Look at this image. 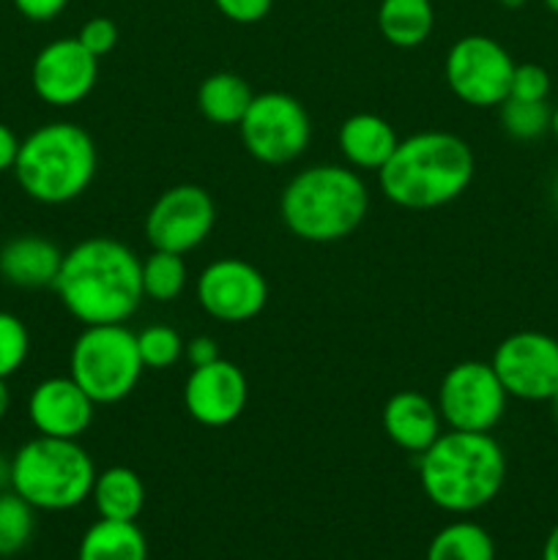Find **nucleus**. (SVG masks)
I'll return each instance as SVG.
<instances>
[{
  "label": "nucleus",
  "mask_w": 558,
  "mask_h": 560,
  "mask_svg": "<svg viewBox=\"0 0 558 560\" xmlns=\"http://www.w3.org/2000/svg\"><path fill=\"white\" fill-rule=\"evenodd\" d=\"M383 432L394 446L408 454H421L441 438L443 419L438 405L421 392H397L383 405Z\"/></svg>",
  "instance_id": "17"
},
{
  "label": "nucleus",
  "mask_w": 558,
  "mask_h": 560,
  "mask_svg": "<svg viewBox=\"0 0 558 560\" xmlns=\"http://www.w3.org/2000/svg\"><path fill=\"white\" fill-rule=\"evenodd\" d=\"M184 339L170 326H148L137 334V348L146 370H167L184 359Z\"/></svg>",
  "instance_id": "28"
},
{
  "label": "nucleus",
  "mask_w": 558,
  "mask_h": 560,
  "mask_svg": "<svg viewBox=\"0 0 558 560\" xmlns=\"http://www.w3.org/2000/svg\"><path fill=\"white\" fill-rule=\"evenodd\" d=\"M550 405H553V416H556V421H558V392H556V394H553Z\"/></svg>",
  "instance_id": "41"
},
{
  "label": "nucleus",
  "mask_w": 558,
  "mask_h": 560,
  "mask_svg": "<svg viewBox=\"0 0 558 560\" xmlns=\"http://www.w3.org/2000/svg\"><path fill=\"white\" fill-rule=\"evenodd\" d=\"M542 560H558V525L547 534L545 547H542Z\"/></svg>",
  "instance_id": "36"
},
{
  "label": "nucleus",
  "mask_w": 558,
  "mask_h": 560,
  "mask_svg": "<svg viewBox=\"0 0 558 560\" xmlns=\"http://www.w3.org/2000/svg\"><path fill=\"white\" fill-rule=\"evenodd\" d=\"M435 27L432 0H381L377 31L392 47L414 49L430 38Z\"/></svg>",
  "instance_id": "21"
},
{
  "label": "nucleus",
  "mask_w": 558,
  "mask_h": 560,
  "mask_svg": "<svg viewBox=\"0 0 558 560\" xmlns=\"http://www.w3.org/2000/svg\"><path fill=\"white\" fill-rule=\"evenodd\" d=\"M252 98L255 93H252L249 82L233 71L208 74L197 88V107H200L202 118L217 126H239Z\"/></svg>",
  "instance_id": "23"
},
{
  "label": "nucleus",
  "mask_w": 558,
  "mask_h": 560,
  "mask_svg": "<svg viewBox=\"0 0 558 560\" xmlns=\"http://www.w3.org/2000/svg\"><path fill=\"white\" fill-rule=\"evenodd\" d=\"M36 530V509L16 495L0 490V558H11L25 550Z\"/></svg>",
  "instance_id": "26"
},
{
  "label": "nucleus",
  "mask_w": 558,
  "mask_h": 560,
  "mask_svg": "<svg viewBox=\"0 0 558 560\" xmlns=\"http://www.w3.org/2000/svg\"><path fill=\"white\" fill-rule=\"evenodd\" d=\"M553 200H556V208H558V178H556V184H553Z\"/></svg>",
  "instance_id": "43"
},
{
  "label": "nucleus",
  "mask_w": 558,
  "mask_h": 560,
  "mask_svg": "<svg viewBox=\"0 0 558 560\" xmlns=\"http://www.w3.org/2000/svg\"><path fill=\"white\" fill-rule=\"evenodd\" d=\"M11 408V392H9V383L0 377V421L5 419V413H9Z\"/></svg>",
  "instance_id": "37"
},
{
  "label": "nucleus",
  "mask_w": 558,
  "mask_h": 560,
  "mask_svg": "<svg viewBox=\"0 0 558 560\" xmlns=\"http://www.w3.org/2000/svg\"><path fill=\"white\" fill-rule=\"evenodd\" d=\"M91 498L102 520L137 523V517L146 509V485L126 465H113V468L96 474Z\"/></svg>",
  "instance_id": "20"
},
{
  "label": "nucleus",
  "mask_w": 558,
  "mask_h": 560,
  "mask_svg": "<svg viewBox=\"0 0 558 560\" xmlns=\"http://www.w3.org/2000/svg\"><path fill=\"white\" fill-rule=\"evenodd\" d=\"M545 5L553 11V14L558 16V0H545Z\"/></svg>",
  "instance_id": "42"
},
{
  "label": "nucleus",
  "mask_w": 558,
  "mask_h": 560,
  "mask_svg": "<svg viewBox=\"0 0 558 560\" xmlns=\"http://www.w3.org/2000/svg\"><path fill=\"white\" fill-rule=\"evenodd\" d=\"M98 80V58L77 36L44 44L31 66L33 93L49 107H74L91 96Z\"/></svg>",
  "instance_id": "14"
},
{
  "label": "nucleus",
  "mask_w": 558,
  "mask_h": 560,
  "mask_svg": "<svg viewBox=\"0 0 558 560\" xmlns=\"http://www.w3.org/2000/svg\"><path fill=\"white\" fill-rule=\"evenodd\" d=\"M77 560H148L146 534L137 523L98 517L82 536Z\"/></svg>",
  "instance_id": "22"
},
{
  "label": "nucleus",
  "mask_w": 558,
  "mask_h": 560,
  "mask_svg": "<svg viewBox=\"0 0 558 560\" xmlns=\"http://www.w3.org/2000/svg\"><path fill=\"white\" fill-rule=\"evenodd\" d=\"M490 364L509 397L550 402L558 392V339L550 334H509L496 348Z\"/></svg>",
  "instance_id": "11"
},
{
  "label": "nucleus",
  "mask_w": 558,
  "mask_h": 560,
  "mask_svg": "<svg viewBox=\"0 0 558 560\" xmlns=\"http://www.w3.org/2000/svg\"><path fill=\"white\" fill-rule=\"evenodd\" d=\"M77 38H80V44L88 52L96 55V58L102 60L104 55L113 52L115 44H118V25H115L109 16H91V20L80 27Z\"/></svg>",
  "instance_id": "31"
},
{
  "label": "nucleus",
  "mask_w": 558,
  "mask_h": 560,
  "mask_svg": "<svg viewBox=\"0 0 558 560\" xmlns=\"http://www.w3.org/2000/svg\"><path fill=\"white\" fill-rule=\"evenodd\" d=\"M63 252L44 235H14L0 246V277L22 290L53 288L58 279Z\"/></svg>",
  "instance_id": "18"
},
{
  "label": "nucleus",
  "mask_w": 558,
  "mask_h": 560,
  "mask_svg": "<svg viewBox=\"0 0 558 560\" xmlns=\"http://www.w3.org/2000/svg\"><path fill=\"white\" fill-rule=\"evenodd\" d=\"M31 355V331L14 312L0 310V377L9 381L11 375L25 366Z\"/></svg>",
  "instance_id": "29"
},
{
  "label": "nucleus",
  "mask_w": 558,
  "mask_h": 560,
  "mask_svg": "<svg viewBox=\"0 0 558 560\" xmlns=\"http://www.w3.org/2000/svg\"><path fill=\"white\" fill-rule=\"evenodd\" d=\"M96 142L71 120H53L20 140L14 178L31 200L66 206L88 191L96 178Z\"/></svg>",
  "instance_id": "5"
},
{
  "label": "nucleus",
  "mask_w": 558,
  "mask_h": 560,
  "mask_svg": "<svg viewBox=\"0 0 558 560\" xmlns=\"http://www.w3.org/2000/svg\"><path fill=\"white\" fill-rule=\"evenodd\" d=\"M213 5L235 25H255V22L266 20L274 0H213Z\"/></svg>",
  "instance_id": "32"
},
{
  "label": "nucleus",
  "mask_w": 558,
  "mask_h": 560,
  "mask_svg": "<svg viewBox=\"0 0 558 560\" xmlns=\"http://www.w3.org/2000/svg\"><path fill=\"white\" fill-rule=\"evenodd\" d=\"M16 151H20V137L14 135V129H11L9 124L0 120V173L14 170Z\"/></svg>",
  "instance_id": "35"
},
{
  "label": "nucleus",
  "mask_w": 558,
  "mask_h": 560,
  "mask_svg": "<svg viewBox=\"0 0 558 560\" xmlns=\"http://www.w3.org/2000/svg\"><path fill=\"white\" fill-rule=\"evenodd\" d=\"M9 474H11V459L5 463V459H0V487L9 485Z\"/></svg>",
  "instance_id": "38"
},
{
  "label": "nucleus",
  "mask_w": 558,
  "mask_h": 560,
  "mask_svg": "<svg viewBox=\"0 0 558 560\" xmlns=\"http://www.w3.org/2000/svg\"><path fill=\"white\" fill-rule=\"evenodd\" d=\"M96 465L77 441L36 435L11 457L9 487L36 512H69L91 498Z\"/></svg>",
  "instance_id": "6"
},
{
  "label": "nucleus",
  "mask_w": 558,
  "mask_h": 560,
  "mask_svg": "<svg viewBox=\"0 0 558 560\" xmlns=\"http://www.w3.org/2000/svg\"><path fill=\"white\" fill-rule=\"evenodd\" d=\"M142 366L137 334L126 323L82 326L69 353V375L96 405H115L140 383Z\"/></svg>",
  "instance_id": "7"
},
{
  "label": "nucleus",
  "mask_w": 558,
  "mask_h": 560,
  "mask_svg": "<svg viewBox=\"0 0 558 560\" xmlns=\"http://www.w3.org/2000/svg\"><path fill=\"white\" fill-rule=\"evenodd\" d=\"M339 151L353 170H377L388 162L399 137L386 118L375 113H356L339 126Z\"/></svg>",
  "instance_id": "19"
},
{
  "label": "nucleus",
  "mask_w": 558,
  "mask_h": 560,
  "mask_svg": "<svg viewBox=\"0 0 558 560\" xmlns=\"http://www.w3.org/2000/svg\"><path fill=\"white\" fill-rule=\"evenodd\" d=\"M550 131H553V137H556V140H558V107L553 109V118H550Z\"/></svg>",
  "instance_id": "39"
},
{
  "label": "nucleus",
  "mask_w": 558,
  "mask_h": 560,
  "mask_svg": "<svg viewBox=\"0 0 558 560\" xmlns=\"http://www.w3.org/2000/svg\"><path fill=\"white\" fill-rule=\"evenodd\" d=\"M509 96L525 102H547L550 96V74L539 63H514Z\"/></svg>",
  "instance_id": "30"
},
{
  "label": "nucleus",
  "mask_w": 558,
  "mask_h": 560,
  "mask_svg": "<svg viewBox=\"0 0 558 560\" xmlns=\"http://www.w3.org/2000/svg\"><path fill=\"white\" fill-rule=\"evenodd\" d=\"M202 312L219 323H246L266 310L268 282L257 266L241 257L208 262L195 284Z\"/></svg>",
  "instance_id": "13"
},
{
  "label": "nucleus",
  "mask_w": 558,
  "mask_h": 560,
  "mask_svg": "<svg viewBox=\"0 0 558 560\" xmlns=\"http://www.w3.org/2000/svg\"><path fill=\"white\" fill-rule=\"evenodd\" d=\"M509 394L490 361H460L438 386V410L449 430L490 432L507 413Z\"/></svg>",
  "instance_id": "10"
},
{
  "label": "nucleus",
  "mask_w": 558,
  "mask_h": 560,
  "mask_svg": "<svg viewBox=\"0 0 558 560\" xmlns=\"http://www.w3.org/2000/svg\"><path fill=\"white\" fill-rule=\"evenodd\" d=\"M96 402L77 386L71 375L44 377L27 397V419L36 435L80 441L93 424Z\"/></svg>",
  "instance_id": "16"
},
{
  "label": "nucleus",
  "mask_w": 558,
  "mask_h": 560,
  "mask_svg": "<svg viewBox=\"0 0 558 560\" xmlns=\"http://www.w3.org/2000/svg\"><path fill=\"white\" fill-rule=\"evenodd\" d=\"M142 257L124 241L93 235L63 252L53 290L82 326L126 323L142 299Z\"/></svg>",
  "instance_id": "1"
},
{
  "label": "nucleus",
  "mask_w": 558,
  "mask_h": 560,
  "mask_svg": "<svg viewBox=\"0 0 558 560\" xmlns=\"http://www.w3.org/2000/svg\"><path fill=\"white\" fill-rule=\"evenodd\" d=\"M503 9H520V5H525V0H501Z\"/></svg>",
  "instance_id": "40"
},
{
  "label": "nucleus",
  "mask_w": 558,
  "mask_h": 560,
  "mask_svg": "<svg viewBox=\"0 0 558 560\" xmlns=\"http://www.w3.org/2000/svg\"><path fill=\"white\" fill-rule=\"evenodd\" d=\"M142 293L146 299L159 301V304H167L175 301L184 293L186 282H189V271H186L184 255H175V252L153 249L151 255L142 260Z\"/></svg>",
  "instance_id": "25"
},
{
  "label": "nucleus",
  "mask_w": 558,
  "mask_h": 560,
  "mask_svg": "<svg viewBox=\"0 0 558 560\" xmlns=\"http://www.w3.org/2000/svg\"><path fill=\"white\" fill-rule=\"evenodd\" d=\"M184 355L191 366H202L219 359V348L211 337H195L184 345Z\"/></svg>",
  "instance_id": "34"
},
{
  "label": "nucleus",
  "mask_w": 558,
  "mask_h": 560,
  "mask_svg": "<svg viewBox=\"0 0 558 560\" xmlns=\"http://www.w3.org/2000/svg\"><path fill=\"white\" fill-rule=\"evenodd\" d=\"M239 131L246 153L263 164L293 162L312 140V124L304 104L282 91L255 93Z\"/></svg>",
  "instance_id": "8"
},
{
  "label": "nucleus",
  "mask_w": 558,
  "mask_h": 560,
  "mask_svg": "<svg viewBox=\"0 0 558 560\" xmlns=\"http://www.w3.org/2000/svg\"><path fill=\"white\" fill-rule=\"evenodd\" d=\"M14 9L31 22H49L66 11L71 0H11Z\"/></svg>",
  "instance_id": "33"
},
{
  "label": "nucleus",
  "mask_w": 558,
  "mask_h": 560,
  "mask_svg": "<svg viewBox=\"0 0 558 560\" xmlns=\"http://www.w3.org/2000/svg\"><path fill=\"white\" fill-rule=\"evenodd\" d=\"M213 224L217 206L211 191L197 184H178L153 200L146 217V238L153 249L186 255L211 235Z\"/></svg>",
  "instance_id": "12"
},
{
  "label": "nucleus",
  "mask_w": 558,
  "mask_h": 560,
  "mask_svg": "<svg viewBox=\"0 0 558 560\" xmlns=\"http://www.w3.org/2000/svg\"><path fill=\"white\" fill-rule=\"evenodd\" d=\"M553 109L547 102H525V98H512L501 104V126L512 140H539L550 131Z\"/></svg>",
  "instance_id": "27"
},
{
  "label": "nucleus",
  "mask_w": 558,
  "mask_h": 560,
  "mask_svg": "<svg viewBox=\"0 0 558 560\" xmlns=\"http://www.w3.org/2000/svg\"><path fill=\"white\" fill-rule=\"evenodd\" d=\"M425 560H496V545L481 525L460 520L432 536Z\"/></svg>",
  "instance_id": "24"
},
{
  "label": "nucleus",
  "mask_w": 558,
  "mask_h": 560,
  "mask_svg": "<svg viewBox=\"0 0 558 560\" xmlns=\"http://www.w3.org/2000/svg\"><path fill=\"white\" fill-rule=\"evenodd\" d=\"M249 399V383L241 366L222 359L202 366H191L184 383V408L197 424L228 427L244 413Z\"/></svg>",
  "instance_id": "15"
},
{
  "label": "nucleus",
  "mask_w": 558,
  "mask_h": 560,
  "mask_svg": "<svg viewBox=\"0 0 558 560\" xmlns=\"http://www.w3.org/2000/svg\"><path fill=\"white\" fill-rule=\"evenodd\" d=\"M476 159L468 142L452 131H416L397 142L377 170L383 197L408 211L449 206L470 186Z\"/></svg>",
  "instance_id": "2"
},
{
  "label": "nucleus",
  "mask_w": 558,
  "mask_h": 560,
  "mask_svg": "<svg viewBox=\"0 0 558 560\" xmlns=\"http://www.w3.org/2000/svg\"><path fill=\"white\" fill-rule=\"evenodd\" d=\"M507 481V454L490 432H441L419 454V485L427 501L452 514L485 509Z\"/></svg>",
  "instance_id": "3"
},
{
  "label": "nucleus",
  "mask_w": 558,
  "mask_h": 560,
  "mask_svg": "<svg viewBox=\"0 0 558 560\" xmlns=\"http://www.w3.org/2000/svg\"><path fill=\"white\" fill-rule=\"evenodd\" d=\"M370 211V189L359 170L312 164L284 184L279 217L284 228L310 244H334L359 230Z\"/></svg>",
  "instance_id": "4"
},
{
  "label": "nucleus",
  "mask_w": 558,
  "mask_h": 560,
  "mask_svg": "<svg viewBox=\"0 0 558 560\" xmlns=\"http://www.w3.org/2000/svg\"><path fill=\"white\" fill-rule=\"evenodd\" d=\"M514 60L496 38L463 36L449 47L443 77L454 96L468 107H501L509 98Z\"/></svg>",
  "instance_id": "9"
}]
</instances>
